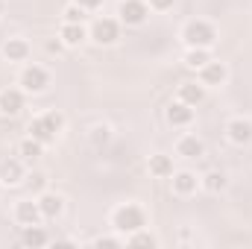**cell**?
Wrapping results in <instances>:
<instances>
[{
    "instance_id": "obj_1",
    "label": "cell",
    "mask_w": 252,
    "mask_h": 249,
    "mask_svg": "<svg viewBox=\"0 0 252 249\" xmlns=\"http://www.w3.org/2000/svg\"><path fill=\"white\" fill-rule=\"evenodd\" d=\"M214 27L211 24H205V21H193L185 27V41H188L190 47H208V44H214Z\"/></svg>"
},
{
    "instance_id": "obj_2",
    "label": "cell",
    "mask_w": 252,
    "mask_h": 249,
    "mask_svg": "<svg viewBox=\"0 0 252 249\" xmlns=\"http://www.w3.org/2000/svg\"><path fill=\"white\" fill-rule=\"evenodd\" d=\"M115 226H118L121 232H138V229L144 226V214H141V208H135V205H124V208H118V211H115Z\"/></svg>"
},
{
    "instance_id": "obj_3",
    "label": "cell",
    "mask_w": 252,
    "mask_h": 249,
    "mask_svg": "<svg viewBox=\"0 0 252 249\" xmlns=\"http://www.w3.org/2000/svg\"><path fill=\"white\" fill-rule=\"evenodd\" d=\"M91 35H94V41H100V44H112V41L118 38V24H115L112 18H100V21L94 24Z\"/></svg>"
},
{
    "instance_id": "obj_4",
    "label": "cell",
    "mask_w": 252,
    "mask_h": 249,
    "mask_svg": "<svg viewBox=\"0 0 252 249\" xmlns=\"http://www.w3.org/2000/svg\"><path fill=\"white\" fill-rule=\"evenodd\" d=\"M121 18H124L126 24H141L147 18V6L141 0H124L121 3Z\"/></svg>"
},
{
    "instance_id": "obj_5",
    "label": "cell",
    "mask_w": 252,
    "mask_h": 249,
    "mask_svg": "<svg viewBox=\"0 0 252 249\" xmlns=\"http://www.w3.org/2000/svg\"><path fill=\"white\" fill-rule=\"evenodd\" d=\"M21 85H24L27 91H41V88L47 85V73H44L41 67H27V70L21 73Z\"/></svg>"
},
{
    "instance_id": "obj_6",
    "label": "cell",
    "mask_w": 252,
    "mask_h": 249,
    "mask_svg": "<svg viewBox=\"0 0 252 249\" xmlns=\"http://www.w3.org/2000/svg\"><path fill=\"white\" fill-rule=\"evenodd\" d=\"M15 217H18L24 226H35V220L41 217V208H38V202H18Z\"/></svg>"
},
{
    "instance_id": "obj_7",
    "label": "cell",
    "mask_w": 252,
    "mask_h": 249,
    "mask_svg": "<svg viewBox=\"0 0 252 249\" xmlns=\"http://www.w3.org/2000/svg\"><path fill=\"white\" fill-rule=\"evenodd\" d=\"M24 109V97L18 91H3L0 94V112L3 115H18Z\"/></svg>"
},
{
    "instance_id": "obj_8",
    "label": "cell",
    "mask_w": 252,
    "mask_h": 249,
    "mask_svg": "<svg viewBox=\"0 0 252 249\" xmlns=\"http://www.w3.org/2000/svg\"><path fill=\"white\" fill-rule=\"evenodd\" d=\"M190 118H193V112H190L188 103H176V106H170V109H167V121H170L173 126L190 124Z\"/></svg>"
},
{
    "instance_id": "obj_9",
    "label": "cell",
    "mask_w": 252,
    "mask_h": 249,
    "mask_svg": "<svg viewBox=\"0 0 252 249\" xmlns=\"http://www.w3.org/2000/svg\"><path fill=\"white\" fill-rule=\"evenodd\" d=\"M226 79V67L220 62H205L202 64V82H208V85H220Z\"/></svg>"
},
{
    "instance_id": "obj_10",
    "label": "cell",
    "mask_w": 252,
    "mask_h": 249,
    "mask_svg": "<svg viewBox=\"0 0 252 249\" xmlns=\"http://www.w3.org/2000/svg\"><path fill=\"white\" fill-rule=\"evenodd\" d=\"M3 53H6L9 62H21V59H27L30 47H27V41H21V38H9L6 47H3Z\"/></svg>"
},
{
    "instance_id": "obj_11",
    "label": "cell",
    "mask_w": 252,
    "mask_h": 249,
    "mask_svg": "<svg viewBox=\"0 0 252 249\" xmlns=\"http://www.w3.org/2000/svg\"><path fill=\"white\" fill-rule=\"evenodd\" d=\"M229 138H232L235 144H247L252 138V124L250 121H232V124H229Z\"/></svg>"
},
{
    "instance_id": "obj_12",
    "label": "cell",
    "mask_w": 252,
    "mask_h": 249,
    "mask_svg": "<svg viewBox=\"0 0 252 249\" xmlns=\"http://www.w3.org/2000/svg\"><path fill=\"white\" fill-rule=\"evenodd\" d=\"M21 161H3L0 164V182H6V185H15V182H21Z\"/></svg>"
},
{
    "instance_id": "obj_13",
    "label": "cell",
    "mask_w": 252,
    "mask_h": 249,
    "mask_svg": "<svg viewBox=\"0 0 252 249\" xmlns=\"http://www.w3.org/2000/svg\"><path fill=\"white\" fill-rule=\"evenodd\" d=\"M38 208H41V214H47V217H56V214L62 211V196L44 193V196L38 199Z\"/></svg>"
},
{
    "instance_id": "obj_14",
    "label": "cell",
    "mask_w": 252,
    "mask_h": 249,
    "mask_svg": "<svg viewBox=\"0 0 252 249\" xmlns=\"http://www.w3.org/2000/svg\"><path fill=\"white\" fill-rule=\"evenodd\" d=\"M150 173H156V176H170V173H173L170 158H167V156H153V158H150Z\"/></svg>"
},
{
    "instance_id": "obj_15",
    "label": "cell",
    "mask_w": 252,
    "mask_h": 249,
    "mask_svg": "<svg viewBox=\"0 0 252 249\" xmlns=\"http://www.w3.org/2000/svg\"><path fill=\"white\" fill-rule=\"evenodd\" d=\"M30 135H32L35 141H41V144L53 141V132H50V126L44 124V118H38V121H32V124H30Z\"/></svg>"
},
{
    "instance_id": "obj_16",
    "label": "cell",
    "mask_w": 252,
    "mask_h": 249,
    "mask_svg": "<svg viewBox=\"0 0 252 249\" xmlns=\"http://www.w3.org/2000/svg\"><path fill=\"white\" fill-rule=\"evenodd\" d=\"M179 94H182V103H188V106L202 103V88H199V85H193V82H185V85L179 88Z\"/></svg>"
},
{
    "instance_id": "obj_17",
    "label": "cell",
    "mask_w": 252,
    "mask_h": 249,
    "mask_svg": "<svg viewBox=\"0 0 252 249\" xmlns=\"http://www.w3.org/2000/svg\"><path fill=\"white\" fill-rule=\"evenodd\" d=\"M179 156H185V158L202 156V144H199L196 138H182V141H179Z\"/></svg>"
},
{
    "instance_id": "obj_18",
    "label": "cell",
    "mask_w": 252,
    "mask_h": 249,
    "mask_svg": "<svg viewBox=\"0 0 252 249\" xmlns=\"http://www.w3.org/2000/svg\"><path fill=\"white\" fill-rule=\"evenodd\" d=\"M173 187L179 193H190V190H196V176L193 173H176L173 176Z\"/></svg>"
},
{
    "instance_id": "obj_19",
    "label": "cell",
    "mask_w": 252,
    "mask_h": 249,
    "mask_svg": "<svg viewBox=\"0 0 252 249\" xmlns=\"http://www.w3.org/2000/svg\"><path fill=\"white\" fill-rule=\"evenodd\" d=\"M62 38H64V44H79V41L85 38V30H82L79 24H64Z\"/></svg>"
},
{
    "instance_id": "obj_20",
    "label": "cell",
    "mask_w": 252,
    "mask_h": 249,
    "mask_svg": "<svg viewBox=\"0 0 252 249\" xmlns=\"http://www.w3.org/2000/svg\"><path fill=\"white\" fill-rule=\"evenodd\" d=\"M21 156H24V158H38V156H41V141L27 138V141L21 144Z\"/></svg>"
},
{
    "instance_id": "obj_21",
    "label": "cell",
    "mask_w": 252,
    "mask_h": 249,
    "mask_svg": "<svg viewBox=\"0 0 252 249\" xmlns=\"http://www.w3.org/2000/svg\"><path fill=\"white\" fill-rule=\"evenodd\" d=\"M24 244H27V247H44V244H47V235H44L41 229H27Z\"/></svg>"
},
{
    "instance_id": "obj_22",
    "label": "cell",
    "mask_w": 252,
    "mask_h": 249,
    "mask_svg": "<svg viewBox=\"0 0 252 249\" xmlns=\"http://www.w3.org/2000/svg\"><path fill=\"white\" fill-rule=\"evenodd\" d=\"M185 62H188L190 67H202V64L208 62V56H205V50H202V47H196V50H190V53H188V59H185Z\"/></svg>"
},
{
    "instance_id": "obj_23",
    "label": "cell",
    "mask_w": 252,
    "mask_h": 249,
    "mask_svg": "<svg viewBox=\"0 0 252 249\" xmlns=\"http://www.w3.org/2000/svg\"><path fill=\"white\" fill-rule=\"evenodd\" d=\"M223 185H226V176H223V173H208V176H205V187H208V190H220Z\"/></svg>"
},
{
    "instance_id": "obj_24",
    "label": "cell",
    "mask_w": 252,
    "mask_h": 249,
    "mask_svg": "<svg viewBox=\"0 0 252 249\" xmlns=\"http://www.w3.org/2000/svg\"><path fill=\"white\" fill-rule=\"evenodd\" d=\"M44 124L50 126V132H59V129H62V115H59V112H47V115H44Z\"/></svg>"
},
{
    "instance_id": "obj_25",
    "label": "cell",
    "mask_w": 252,
    "mask_h": 249,
    "mask_svg": "<svg viewBox=\"0 0 252 249\" xmlns=\"http://www.w3.org/2000/svg\"><path fill=\"white\" fill-rule=\"evenodd\" d=\"M64 18H67V24H79L85 15H82V6H70L67 12H64Z\"/></svg>"
},
{
    "instance_id": "obj_26",
    "label": "cell",
    "mask_w": 252,
    "mask_h": 249,
    "mask_svg": "<svg viewBox=\"0 0 252 249\" xmlns=\"http://www.w3.org/2000/svg\"><path fill=\"white\" fill-rule=\"evenodd\" d=\"M129 244H132V247H156V241H153L150 235H135Z\"/></svg>"
},
{
    "instance_id": "obj_27",
    "label": "cell",
    "mask_w": 252,
    "mask_h": 249,
    "mask_svg": "<svg viewBox=\"0 0 252 249\" xmlns=\"http://www.w3.org/2000/svg\"><path fill=\"white\" fill-rule=\"evenodd\" d=\"M103 141H109V129L106 126H97L94 129V144H103Z\"/></svg>"
},
{
    "instance_id": "obj_28",
    "label": "cell",
    "mask_w": 252,
    "mask_h": 249,
    "mask_svg": "<svg viewBox=\"0 0 252 249\" xmlns=\"http://www.w3.org/2000/svg\"><path fill=\"white\" fill-rule=\"evenodd\" d=\"M44 182H47V179H44V173H35V176L30 179V185L35 187V190H41V187H44Z\"/></svg>"
},
{
    "instance_id": "obj_29",
    "label": "cell",
    "mask_w": 252,
    "mask_h": 249,
    "mask_svg": "<svg viewBox=\"0 0 252 249\" xmlns=\"http://www.w3.org/2000/svg\"><path fill=\"white\" fill-rule=\"evenodd\" d=\"M76 3H79L82 9H97V6H100L103 0H76Z\"/></svg>"
},
{
    "instance_id": "obj_30",
    "label": "cell",
    "mask_w": 252,
    "mask_h": 249,
    "mask_svg": "<svg viewBox=\"0 0 252 249\" xmlns=\"http://www.w3.org/2000/svg\"><path fill=\"white\" fill-rule=\"evenodd\" d=\"M150 3H153L156 9H170V6H173V0H150Z\"/></svg>"
},
{
    "instance_id": "obj_31",
    "label": "cell",
    "mask_w": 252,
    "mask_h": 249,
    "mask_svg": "<svg viewBox=\"0 0 252 249\" xmlns=\"http://www.w3.org/2000/svg\"><path fill=\"white\" fill-rule=\"evenodd\" d=\"M97 247H118V241H112V238H100V241H94Z\"/></svg>"
}]
</instances>
